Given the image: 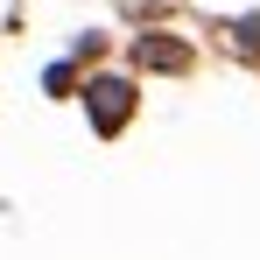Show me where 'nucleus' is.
<instances>
[{"instance_id": "obj_1", "label": "nucleus", "mask_w": 260, "mask_h": 260, "mask_svg": "<svg viewBox=\"0 0 260 260\" xmlns=\"http://www.w3.org/2000/svg\"><path fill=\"white\" fill-rule=\"evenodd\" d=\"M134 99H141V85H134L127 71H99V78H85V120H91V134H120L134 120Z\"/></svg>"}, {"instance_id": "obj_2", "label": "nucleus", "mask_w": 260, "mask_h": 260, "mask_svg": "<svg viewBox=\"0 0 260 260\" xmlns=\"http://www.w3.org/2000/svg\"><path fill=\"white\" fill-rule=\"evenodd\" d=\"M141 63H155V71H190V43L183 36H162V28H148L141 43H134Z\"/></svg>"}, {"instance_id": "obj_3", "label": "nucleus", "mask_w": 260, "mask_h": 260, "mask_svg": "<svg viewBox=\"0 0 260 260\" xmlns=\"http://www.w3.org/2000/svg\"><path fill=\"white\" fill-rule=\"evenodd\" d=\"M232 36H239V49H246V56H260V21H239Z\"/></svg>"}]
</instances>
